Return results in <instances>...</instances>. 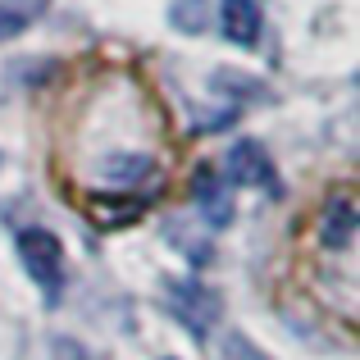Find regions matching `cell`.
Segmentation results:
<instances>
[{
    "instance_id": "6da1fadb",
    "label": "cell",
    "mask_w": 360,
    "mask_h": 360,
    "mask_svg": "<svg viewBox=\"0 0 360 360\" xmlns=\"http://www.w3.org/2000/svg\"><path fill=\"white\" fill-rule=\"evenodd\" d=\"M18 255H23L27 274L41 278V283H55L60 269H64V246H60L55 233H46V229H23L18 233Z\"/></svg>"
},
{
    "instance_id": "7a4b0ae2",
    "label": "cell",
    "mask_w": 360,
    "mask_h": 360,
    "mask_svg": "<svg viewBox=\"0 0 360 360\" xmlns=\"http://www.w3.org/2000/svg\"><path fill=\"white\" fill-rule=\"evenodd\" d=\"M174 310H178V319H183L196 338H205L214 324H219V315H224L219 297L205 292L201 283H178V288H174Z\"/></svg>"
},
{
    "instance_id": "3957f363",
    "label": "cell",
    "mask_w": 360,
    "mask_h": 360,
    "mask_svg": "<svg viewBox=\"0 0 360 360\" xmlns=\"http://www.w3.org/2000/svg\"><path fill=\"white\" fill-rule=\"evenodd\" d=\"M192 192H196V205H201V214L214 224V229L233 219V196H229V187L219 183L214 165H201V169H196V178H192Z\"/></svg>"
},
{
    "instance_id": "277c9868",
    "label": "cell",
    "mask_w": 360,
    "mask_h": 360,
    "mask_svg": "<svg viewBox=\"0 0 360 360\" xmlns=\"http://www.w3.org/2000/svg\"><path fill=\"white\" fill-rule=\"evenodd\" d=\"M229 178L238 187H274V169L269 155H264L255 141H242V146L229 150Z\"/></svg>"
},
{
    "instance_id": "5b68a950",
    "label": "cell",
    "mask_w": 360,
    "mask_h": 360,
    "mask_svg": "<svg viewBox=\"0 0 360 360\" xmlns=\"http://www.w3.org/2000/svg\"><path fill=\"white\" fill-rule=\"evenodd\" d=\"M219 27L233 46H251L255 37H260V5H255V0H224Z\"/></svg>"
},
{
    "instance_id": "8992f818",
    "label": "cell",
    "mask_w": 360,
    "mask_h": 360,
    "mask_svg": "<svg viewBox=\"0 0 360 360\" xmlns=\"http://www.w3.org/2000/svg\"><path fill=\"white\" fill-rule=\"evenodd\" d=\"M87 210L101 219V229H123L141 214V201H132V196H91Z\"/></svg>"
},
{
    "instance_id": "52a82bcc",
    "label": "cell",
    "mask_w": 360,
    "mask_h": 360,
    "mask_svg": "<svg viewBox=\"0 0 360 360\" xmlns=\"http://www.w3.org/2000/svg\"><path fill=\"white\" fill-rule=\"evenodd\" d=\"M356 233V210L347 201H333L324 210V224H319V238H324V246H347Z\"/></svg>"
},
{
    "instance_id": "ba28073f",
    "label": "cell",
    "mask_w": 360,
    "mask_h": 360,
    "mask_svg": "<svg viewBox=\"0 0 360 360\" xmlns=\"http://www.w3.org/2000/svg\"><path fill=\"white\" fill-rule=\"evenodd\" d=\"M146 169H150L146 155H115V160L101 165V174H110V178H141Z\"/></svg>"
},
{
    "instance_id": "9c48e42d",
    "label": "cell",
    "mask_w": 360,
    "mask_h": 360,
    "mask_svg": "<svg viewBox=\"0 0 360 360\" xmlns=\"http://www.w3.org/2000/svg\"><path fill=\"white\" fill-rule=\"evenodd\" d=\"M174 23H183V27H201V23H205L201 0H183V9H174Z\"/></svg>"
}]
</instances>
